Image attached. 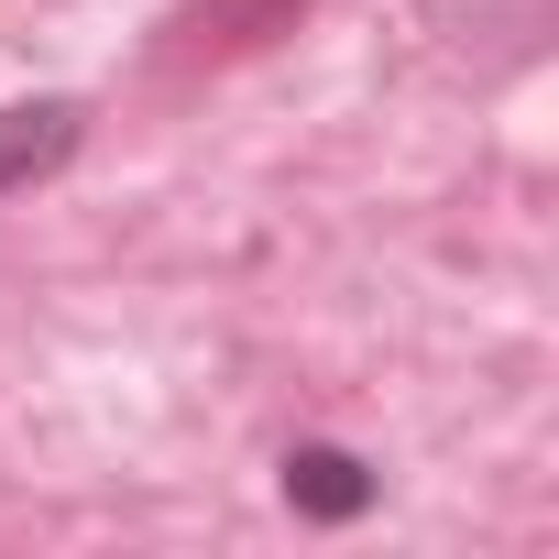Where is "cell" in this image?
I'll list each match as a JSON object with an SVG mask.
<instances>
[{
    "label": "cell",
    "instance_id": "obj_1",
    "mask_svg": "<svg viewBox=\"0 0 559 559\" xmlns=\"http://www.w3.org/2000/svg\"><path fill=\"white\" fill-rule=\"evenodd\" d=\"M417 23H428V45L439 56H461L472 78H526L537 56H548V34H559V0H417Z\"/></svg>",
    "mask_w": 559,
    "mask_h": 559
},
{
    "label": "cell",
    "instance_id": "obj_4",
    "mask_svg": "<svg viewBox=\"0 0 559 559\" xmlns=\"http://www.w3.org/2000/svg\"><path fill=\"white\" fill-rule=\"evenodd\" d=\"M297 12H308V0H198V12H176L165 34L176 45H209V56H241V45H274Z\"/></svg>",
    "mask_w": 559,
    "mask_h": 559
},
{
    "label": "cell",
    "instance_id": "obj_2",
    "mask_svg": "<svg viewBox=\"0 0 559 559\" xmlns=\"http://www.w3.org/2000/svg\"><path fill=\"white\" fill-rule=\"evenodd\" d=\"M88 154V99L78 88H34V99H0V209L56 187Z\"/></svg>",
    "mask_w": 559,
    "mask_h": 559
},
{
    "label": "cell",
    "instance_id": "obj_3",
    "mask_svg": "<svg viewBox=\"0 0 559 559\" xmlns=\"http://www.w3.org/2000/svg\"><path fill=\"white\" fill-rule=\"evenodd\" d=\"M274 493H286L297 526H362L384 504V472L352 450V439H286V461H274Z\"/></svg>",
    "mask_w": 559,
    "mask_h": 559
}]
</instances>
